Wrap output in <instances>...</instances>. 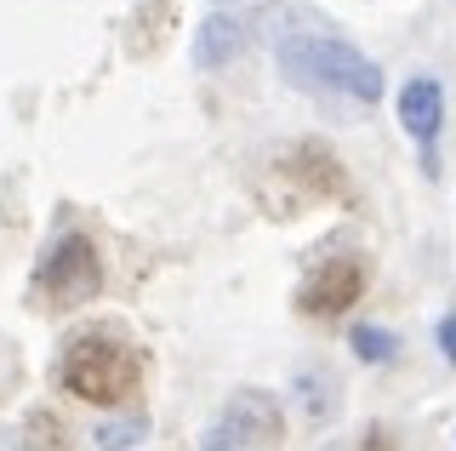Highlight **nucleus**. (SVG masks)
Instances as JSON below:
<instances>
[{"mask_svg":"<svg viewBox=\"0 0 456 451\" xmlns=\"http://www.w3.org/2000/svg\"><path fill=\"white\" fill-rule=\"evenodd\" d=\"M280 75L303 92H342L354 103H377L382 97V69L360 58L348 40H331V35H291L280 40L274 52Z\"/></svg>","mask_w":456,"mask_h":451,"instance_id":"1","label":"nucleus"},{"mask_svg":"<svg viewBox=\"0 0 456 451\" xmlns=\"http://www.w3.org/2000/svg\"><path fill=\"white\" fill-rule=\"evenodd\" d=\"M439 120H445V86H439L434 75L405 80V92H399V126H405V132L417 137L422 149H434Z\"/></svg>","mask_w":456,"mask_h":451,"instance_id":"6","label":"nucleus"},{"mask_svg":"<svg viewBox=\"0 0 456 451\" xmlns=\"http://www.w3.org/2000/svg\"><path fill=\"white\" fill-rule=\"evenodd\" d=\"M285 434V417L274 406V394L263 389H240L223 406V417L206 429V451H246V446H274Z\"/></svg>","mask_w":456,"mask_h":451,"instance_id":"3","label":"nucleus"},{"mask_svg":"<svg viewBox=\"0 0 456 451\" xmlns=\"http://www.w3.org/2000/svg\"><path fill=\"white\" fill-rule=\"evenodd\" d=\"M40 291L52 303H86L97 286H103V263H97V246L86 234H63L46 258H40Z\"/></svg>","mask_w":456,"mask_h":451,"instance_id":"4","label":"nucleus"},{"mask_svg":"<svg viewBox=\"0 0 456 451\" xmlns=\"http://www.w3.org/2000/svg\"><path fill=\"white\" fill-rule=\"evenodd\" d=\"M348 343H354V355L370 360V365H388V360L399 355V337H394L388 326H354Z\"/></svg>","mask_w":456,"mask_h":451,"instance_id":"10","label":"nucleus"},{"mask_svg":"<svg viewBox=\"0 0 456 451\" xmlns=\"http://www.w3.org/2000/svg\"><path fill=\"white\" fill-rule=\"evenodd\" d=\"M360 298H365V269H360V258H325L320 269H308V280L297 286V308H303L308 320L348 315Z\"/></svg>","mask_w":456,"mask_h":451,"instance_id":"5","label":"nucleus"},{"mask_svg":"<svg viewBox=\"0 0 456 451\" xmlns=\"http://www.w3.org/2000/svg\"><path fill=\"white\" fill-rule=\"evenodd\" d=\"M240 46H246V23L228 18V12H211L206 23L194 29V63L200 69H223L240 58Z\"/></svg>","mask_w":456,"mask_h":451,"instance_id":"7","label":"nucleus"},{"mask_svg":"<svg viewBox=\"0 0 456 451\" xmlns=\"http://www.w3.org/2000/svg\"><path fill=\"white\" fill-rule=\"evenodd\" d=\"M297 400L308 406V417H314V422H325V417H337L342 383H337L331 372H320V365H303V372H297Z\"/></svg>","mask_w":456,"mask_h":451,"instance_id":"8","label":"nucleus"},{"mask_svg":"<svg viewBox=\"0 0 456 451\" xmlns=\"http://www.w3.org/2000/svg\"><path fill=\"white\" fill-rule=\"evenodd\" d=\"M137 377H142V360L137 348H126L120 337H75L63 348V389L86 406H120L137 394Z\"/></svg>","mask_w":456,"mask_h":451,"instance_id":"2","label":"nucleus"},{"mask_svg":"<svg viewBox=\"0 0 456 451\" xmlns=\"http://www.w3.org/2000/svg\"><path fill=\"white\" fill-rule=\"evenodd\" d=\"M439 355H445V360L456 365V315H445V320H439Z\"/></svg>","mask_w":456,"mask_h":451,"instance_id":"11","label":"nucleus"},{"mask_svg":"<svg viewBox=\"0 0 456 451\" xmlns=\"http://www.w3.org/2000/svg\"><path fill=\"white\" fill-rule=\"evenodd\" d=\"M142 440H149V412H126V417L97 422V451H132Z\"/></svg>","mask_w":456,"mask_h":451,"instance_id":"9","label":"nucleus"}]
</instances>
